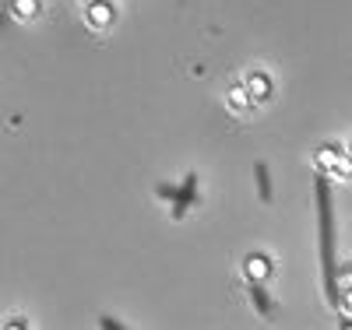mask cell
Returning <instances> with one entry per match:
<instances>
[{
	"mask_svg": "<svg viewBox=\"0 0 352 330\" xmlns=\"http://www.w3.org/2000/svg\"><path fill=\"white\" fill-rule=\"evenodd\" d=\"M317 218H320V263H324V295L338 309L342 288L335 285V222H331V193L328 183L317 179Z\"/></svg>",
	"mask_w": 352,
	"mask_h": 330,
	"instance_id": "1",
	"label": "cell"
},
{
	"mask_svg": "<svg viewBox=\"0 0 352 330\" xmlns=\"http://www.w3.org/2000/svg\"><path fill=\"white\" fill-rule=\"evenodd\" d=\"M194 200H197V172H187L184 183H180V190H176V197H173L169 218H173V222H184L187 211L194 207Z\"/></svg>",
	"mask_w": 352,
	"mask_h": 330,
	"instance_id": "2",
	"label": "cell"
},
{
	"mask_svg": "<svg viewBox=\"0 0 352 330\" xmlns=\"http://www.w3.org/2000/svg\"><path fill=\"white\" fill-rule=\"evenodd\" d=\"M113 21H116V4L113 0H88V8H85V25L88 28L106 32Z\"/></svg>",
	"mask_w": 352,
	"mask_h": 330,
	"instance_id": "3",
	"label": "cell"
},
{
	"mask_svg": "<svg viewBox=\"0 0 352 330\" xmlns=\"http://www.w3.org/2000/svg\"><path fill=\"white\" fill-rule=\"evenodd\" d=\"M243 274H247V281L264 285V281L272 278V257H268V253H247V260H243Z\"/></svg>",
	"mask_w": 352,
	"mask_h": 330,
	"instance_id": "4",
	"label": "cell"
},
{
	"mask_svg": "<svg viewBox=\"0 0 352 330\" xmlns=\"http://www.w3.org/2000/svg\"><path fill=\"white\" fill-rule=\"evenodd\" d=\"M243 84H247V92H250L254 106H264V102L272 99V92H275V84H272V78L264 74V71H250Z\"/></svg>",
	"mask_w": 352,
	"mask_h": 330,
	"instance_id": "5",
	"label": "cell"
},
{
	"mask_svg": "<svg viewBox=\"0 0 352 330\" xmlns=\"http://www.w3.org/2000/svg\"><path fill=\"white\" fill-rule=\"evenodd\" d=\"M226 106H229V113H236V116L250 113V109H254V99H250V92H247V84H232L229 95H226Z\"/></svg>",
	"mask_w": 352,
	"mask_h": 330,
	"instance_id": "6",
	"label": "cell"
},
{
	"mask_svg": "<svg viewBox=\"0 0 352 330\" xmlns=\"http://www.w3.org/2000/svg\"><path fill=\"white\" fill-rule=\"evenodd\" d=\"M250 306H254L264 320H272V316H275V303H272V295L264 292V285H254V281H250Z\"/></svg>",
	"mask_w": 352,
	"mask_h": 330,
	"instance_id": "7",
	"label": "cell"
},
{
	"mask_svg": "<svg viewBox=\"0 0 352 330\" xmlns=\"http://www.w3.org/2000/svg\"><path fill=\"white\" fill-rule=\"evenodd\" d=\"M254 179H257V193H261V200H264V204H272V200H275V190H272V169L264 165V162H257V165H254Z\"/></svg>",
	"mask_w": 352,
	"mask_h": 330,
	"instance_id": "8",
	"label": "cell"
},
{
	"mask_svg": "<svg viewBox=\"0 0 352 330\" xmlns=\"http://www.w3.org/2000/svg\"><path fill=\"white\" fill-rule=\"evenodd\" d=\"M11 14L18 21H36L43 14V0H11Z\"/></svg>",
	"mask_w": 352,
	"mask_h": 330,
	"instance_id": "9",
	"label": "cell"
},
{
	"mask_svg": "<svg viewBox=\"0 0 352 330\" xmlns=\"http://www.w3.org/2000/svg\"><path fill=\"white\" fill-rule=\"evenodd\" d=\"M338 155H342V148H338V144H320L317 152H314V165H317L320 172H328V169L338 162Z\"/></svg>",
	"mask_w": 352,
	"mask_h": 330,
	"instance_id": "10",
	"label": "cell"
},
{
	"mask_svg": "<svg viewBox=\"0 0 352 330\" xmlns=\"http://www.w3.org/2000/svg\"><path fill=\"white\" fill-rule=\"evenodd\" d=\"M328 176H331V179H349V176H352V155L345 152V148H342L338 162H335V165L328 169Z\"/></svg>",
	"mask_w": 352,
	"mask_h": 330,
	"instance_id": "11",
	"label": "cell"
},
{
	"mask_svg": "<svg viewBox=\"0 0 352 330\" xmlns=\"http://www.w3.org/2000/svg\"><path fill=\"white\" fill-rule=\"evenodd\" d=\"M338 313H349V316H352V281L342 288V298H338Z\"/></svg>",
	"mask_w": 352,
	"mask_h": 330,
	"instance_id": "12",
	"label": "cell"
},
{
	"mask_svg": "<svg viewBox=\"0 0 352 330\" xmlns=\"http://www.w3.org/2000/svg\"><path fill=\"white\" fill-rule=\"evenodd\" d=\"M176 190H180V187H173V183H159V187H155V197H159V200H173V197H176Z\"/></svg>",
	"mask_w": 352,
	"mask_h": 330,
	"instance_id": "13",
	"label": "cell"
},
{
	"mask_svg": "<svg viewBox=\"0 0 352 330\" xmlns=\"http://www.w3.org/2000/svg\"><path fill=\"white\" fill-rule=\"evenodd\" d=\"M99 327H102V330H120L124 323H120V320H113V316H102V320H99Z\"/></svg>",
	"mask_w": 352,
	"mask_h": 330,
	"instance_id": "14",
	"label": "cell"
},
{
	"mask_svg": "<svg viewBox=\"0 0 352 330\" xmlns=\"http://www.w3.org/2000/svg\"><path fill=\"white\" fill-rule=\"evenodd\" d=\"M8 327H14V330H25V327H28V320H25V316H11V320H8Z\"/></svg>",
	"mask_w": 352,
	"mask_h": 330,
	"instance_id": "15",
	"label": "cell"
},
{
	"mask_svg": "<svg viewBox=\"0 0 352 330\" xmlns=\"http://www.w3.org/2000/svg\"><path fill=\"white\" fill-rule=\"evenodd\" d=\"M338 327H342V330H352V320H338Z\"/></svg>",
	"mask_w": 352,
	"mask_h": 330,
	"instance_id": "16",
	"label": "cell"
},
{
	"mask_svg": "<svg viewBox=\"0 0 352 330\" xmlns=\"http://www.w3.org/2000/svg\"><path fill=\"white\" fill-rule=\"evenodd\" d=\"M345 152H349V155H352V144H349V148H345Z\"/></svg>",
	"mask_w": 352,
	"mask_h": 330,
	"instance_id": "17",
	"label": "cell"
},
{
	"mask_svg": "<svg viewBox=\"0 0 352 330\" xmlns=\"http://www.w3.org/2000/svg\"><path fill=\"white\" fill-rule=\"evenodd\" d=\"M349 274H352V263H349Z\"/></svg>",
	"mask_w": 352,
	"mask_h": 330,
	"instance_id": "18",
	"label": "cell"
}]
</instances>
